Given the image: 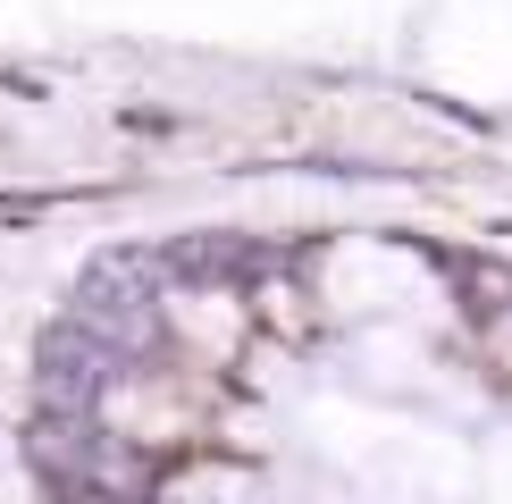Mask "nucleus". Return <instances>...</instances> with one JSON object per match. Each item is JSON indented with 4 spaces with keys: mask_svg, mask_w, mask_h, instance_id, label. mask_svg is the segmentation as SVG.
I'll list each match as a JSON object with an SVG mask.
<instances>
[{
    "mask_svg": "<svg viewBox=\"0 0 512 504\" xmlns=\"http://www.w3.org/2000/svg\"><path fill=\"white\" fill-rule=\"evenodd\" d=\"M160 269L185 278V286H244V278L269 269V244H252V236H177L160 252Z\"/></svg>",
    "mask_w": 512,
    "mask_h": 504,
    "instance_id": "obj_3",
    "label": "nucleus"
},
{
    "mask_svg": "<svg viewBox=\"0 0 512 504\" xmlns=\"http://www.w3.org/2000/svg\"><path fill=\"white\" fill-rule=\"evenodd\" d=\"M437 261H445V278H454L471 320H504L512 311V269L504 261H487V252H437Z\"/></svg>",
    "mask_w": 512,
    "mask_h": 504,
    "instance_id": "obj_4",
    "label": "nucleus"
},
{
    "mask_svg": "<svg viewBox=\"0 0 512 504\" xmlns=\"http://www.w3.org/2000/svg\"><path fill=\"white\" fill-rule=\"evenodd\" d=\"M118 387V353L101 345V336H84L76 320H51L34 345V395L51 420H93L101 395Z\"/></svg>",
    "mask_w": 512,
    "mask_h": 504,
    "instance_id": "obj_2",
    "label": "nucleus"
},
{
    "mask_svg": "<svg viewBox=\"0 0 512 504\" xmlns=\"http://www.w3.org/2000/svg\"><path fill=\"white\" fill-rule=\"evenodd\" d=\"M68 504H152V496H135V488H118V496L110 488H68Z\"/></svg>",
    "mask_w": 512,
    "mask_h": 504,
    "instance_id": "obj_5",
    "label": "nucleus"
},
{
    "mask_svg": "<svg viewBox=\"0 0 512 504\" xmlns=\"http://www.w3.org/2000/svg\"><path fill=\"white\" fill-rule=\"evenodd\" d=\"M160 278H168L160 252H101V261L76 278V311H68V320L84 336H101V345L126 362V353L160 345V303H152Z\"/></svg>",
    "mask_w": 512,
    "mask_h": 504,
    "instance_id": "obj_1",
    "label": "nucleus"
}]
</instances>
